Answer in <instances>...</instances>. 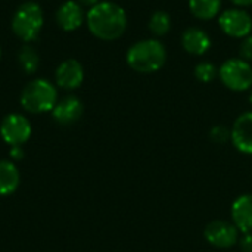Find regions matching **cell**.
<instances>
[{
	"mask_svg": "<svg viewBox=\"0 0 252 252\" xmlns=\"http://www.w3.org/2000/svg\"><path fill=\"white\" fill-rule=\"evenodd\" d=\"M86 24L96 38L114 41L126 32L128 18L123 6L114 1H99L87 10Z\"/></svg>",
	"mask_w": 252,
	"mask_h": 252,
	"instance_id": "obj_1",
	"label": "cell"
},
{
	"mask_svg": "<svg viewBox=\"0 0 252 252\" xmlns=\"http://www.w3.org/2000/svg\"><path fill=\"white\" fill-rule=\"evenodd\" d=\"M167 49L159 38H145L133 43L127 53V65L139 74H154L167 63Z\"/></svg>",
	"mask_w": 252,
	"mask_h": 252,
	"instance_id": "obj_2",
	"label": "cell"
},
{
	"mask_svg": "<svg viewBox=\"0 0 252 252\" xmlns=\"http://www.w3.org/2000/svg\"><path fill=\"white\" fill-rule=\"evenodd\" d=\"M58 103V90L55 84L44 78L30 81L21 93V106L30 114L52 112Z\"/></svg>",
	"mask_w": 252,
	"mask_h": 252,
	"instance_id": "obj_3",
	"label": "cell"
},
{
	"mask_svg": "<svg viewBox=\"0 0 252 252\" xmlns=\"http://www.w3.org/2000/svg\"><path fill=\"white\" fill-rule=\"evenodd\" d=\"M43 24H44L43 9L40 7V4L34 1L22 3L15 10L10 22L13 34L25 43H30L38 37Z\"/></svg>",
	"mask_w": 252,
	"mask_h": 252,
	"instance_id": "obj_4",
	"label": "cell"
},
{
	"mask_svg": "<svg viewBox=\"0 0 252 252\" xmlns=\"http://www.w3.org/2000/svg\"><path fill=\"white\" fill-rule=\"evenodd\" d=\"M219 78L232 92H250L252 89V65L242 58H230L219 68Z\"/></svg>",
	"mask_w": 252,
	"mask_h": 252,
	"instance_id": "obj_5",
	"label": "cell"
},
{
	"mask_svg": "<svg viewBox=\"0 0 252 252\" xmlns=\"http://www.w3.org/2000/svg\"><path fill=\"white\" fill-rule=\"evenodd\" d=\"M220 30L232 38H245L252 34V16L247 9L230 7L219 15Z\"/></svg>",
	"mask_w": 252,
	"mask_h": 252,
	"instance_id": "obj_6",
	"label": "cell"
},
{
	"mask_svg": "<svg viewBox=\"0 0 252 252\" xmlns=\"http://www.w3.org/2000/svg\"><path fill=\"white\" fill-rule=\"evenodd\" d=\"M241 232L232 221L227 220H213L204 229L205 241L219 250H227L238 245Z\"/></svg>",
	"mask_w": 252,
	"mask_h": 252,
	"instance_id": "obj_7",
	"label": "cell"
},
{
	"mask_svg": "<svg viewBox=\"0 0 252 252\" xmlns=\"http://www.w3.org/2000/svg\"><path fill=\"white\" fill-rule=\"evenodd\" d=\"M32 127L21 114H9L0 124V136L10 146H22L31 137Z\"/></svg>",
	"mask_w": 252,
	"mask_h": 252,
	"instance_id": "obj_8",
	"label": "cell"
},
{
	"mask_svg": "<svg viewBox=\"0 0 252 252\" xmlns=\"http://www.w3.org/2000/svg\"><path fill=\"white\" fill-rule=\"evenodd\" d=\"M230 142L238 152L252 155V111L238 115L230 128Z\"/></svg>",
	"mask_w": 252,
	"mask_h": 252,
	"instance_id": "obj_9",
	"label": "cell"
},
{
	"mask_svg": "<svg viewBox=\"0 0 252 252\" xmlns=\"http://www.w3.org/2000/svg\"><path fill=\"white\" fill-rule=\"evenodd\" d=\"M180 43L185 52L192 56H204L205 53L210 52L213 46V40L210 34L199 27L186 28L180 37Z\"/></svg>",
	"mask_w": 252,
	"mask_h": 252,
	"instance_id": "obj_10",
	"label": "cell"
},
{
	"mask_svg": "<svg viewBox=\"0 0 252 252\" xmlns=\"http://www.w3.org/2000/svg\"><path fill=\"white\" fill-rule=\"evenodd\" d=\"M55 80L63 90H75L83 84L84 68L77 59H66L56 68Z\"/></svg>",
	"mask_w": 252,
	"mask_h": 252,
	"instance_id": "obj_11",
	"label": "cell"
},
{
	"mask_svg": "<svg viewBox=\"0 0 252 252\" xmlns=\"http://www.w3.org/2000/svg\"><path fill=\"white\" fill-rule=\"evenodd\" d=\"M230 217L241 233L252 232V193H244L232 202Z\"/></svg>",
	"mask_w": 252,
	"mask_h": 252,
	"instance_id": "obj_12",
	"label": "cell"
},
{
	"mask_svg": "<svg viewBox=\"0 0 252 252\" xmlns=\"http://www.w3.org/2000/svg\"><path fill=\"white\" fill-rule=\"evenodd\" d=\"M83 111H84V106L78 97L66 96L55 105L52 111V117L56 123L62 126H69V124L77 123L81 118Z\"/></svg>",
	"mask_w": 252,
	"mask_h": 252,
	"instance_id": "obj_13",
	"label": "cell"
},
{
	"mask_svg": "<svg viewBox=\"0 0 252 252\" xmlns=\"http://www.w3.org/2000/svg\"><path fill=\"white\" fill-rule=\"evenodd\" d=\"M56 22L63 31H75L84 22L83 6L75 0H68L61 4L56 12Z\"/></svg>",
	"mask_w": 252,
	"mask_h": 252,
	"instance_id": "obj_14",
	"label": "cell"
},
{
	"mask_svg": "<svg viewBox=\"0 0 252 252\" xmlns=\"http://www.w3.org/2000/svg\"><path fill=\"white\" fill-rule=\"evenodd\" d=\"M21 183V174L16 165L9 161L3 159L0 161V195L9 196L16 192Z\"/></svg>",
	"mask_w": 252,
	"mask_h": 252,
	"instance_id": "obj_15",
	"label": "cell"
},
{
	"mask_svg": "<svg viewBox=\"0 0 252 252\" xmlns=\"http://www.w3.org/2000/svg\"><path fill=\"white\" fill-rule=\"evenodd\" d=\"M190 13L199 21H211L221 13L223 0H189Z\"/></svg>",
	"mask_w": 252,
	"mask_h": 252,
	"instance_id": "obj_16",
	"label": "cell"
},
{
	"mask_svg": "<svg viewBox=\"0 0 252 252\" xmlns=\"http://www.w3.org/2000/svg\"><path fill=\"white\" fill-rule=\"evenodd\" d=\"M148 28L155 38L167 35L171 30V16L165 10H155L148 22Z\"/></svg>",
	"mask_w": 252,
	"mask_h": 252,
	"instance_id": "obj_17",
	"label": "cell"
},
{
	"mask_svg": "<svg viewBox=\"0 0 252 252\" xmlns=\"http://www.w3.org/2000/svg\"><path fill=\"white\" fill-rule=\"evenodd\" d=\"M19 63L22 66V69L27 72V74H32L37 71L38 68V63H40V58H38V53L31 47V46H24L21 50H19Z\"/></svg>",
	"mask_w": 252,
	"mask_h": 252,
	"instance_id": "obj_18",
	"label": "cell"
},
{
	"mask_svg": "<svg viewBox=\"0 0 252 252\" xmlns=\"http://www.w3.org/2000/svg\"><path fill=\"white\" fill-rule=\"evenodd\" d=\"M193 74L198 81L208 84V83H213L219 77V68L210 61H202L195 66Z\"/></svg>",
	"mask_w": 252,
	"mask_h": 252,
	"instance_id": "obj_19",
	"label": "cell"
},
{
	"mask_svg": "<svg viewBox=\"0 0 252 252\" xmlns=\"http://www.w3.org/2000/svg\"><path fill=\"white\" fill-rule=\"evenodd\" d=\"M210 139L217 145H223L230 140V128L226 126H214L210 130Z\"/></svg>",
	"mask_w": 252,
	"mask_h": 252,
	"instance_id": "obj_20",
	"label": "cell"
},
{
	"mask_svg": "<svg viewBox=\"0 0 252 252\" xmlns=\"http://www.w3.org/2000/svg\"><path fill=\"white\" fill-rule=\"evenodd\" d=\"M239 58H242L247 62H252V34L242 38L239 46Z\"/></svg>",
	"mask_w": 252,
	"mask_h": 252,
	"instance_id": "obj_21",
	"label": "cell"
},
{
	"mask_svg": "<svg viewBox=\"0 0 252 252\" xmlns=\"http://www.w3.org/2000/svg\"><path fill=\"white\" fill-rule=\"evenodd\" d=\"M238 245L242 252H252V232L248 233H241Z\"/></svg>",
	"mask_w": 252,
	"mask_h": 252,
	"instance_id": "obj_22",
	"label": "cell"
},
{
	"mask_svg": "<svg viewBox=\"0 0 252 252\" xmlns=\"http://www.w3.org/2000/svg\"><path fill=\"white\" fill-rule=\"evenodd\" d=\"M9 157L15 161H19L24 158V149L21 146H10L9 149Z\"/></svg>",
	"mask_w": 252,
	"mask_h": 252,
	"instance_id": "obj_23",
	"label": "cell"
},
{
	"mask_svg": "<svg viewBox=\"0 0 252 252\" xmlns=\"http://www.w3.org/2000/svg\"><path fill=\"white\" fill-rule=\"evenodd\" d=\"M236 7H242V9H247V7H251L252 0H230Z\"/></svg>",
	"mask_w": 252,
	"mask_h": 252,
	"instance_id": "obj_24",
	"label": "cell"
},
{
	"mask_svg": "<svg viewBox=\"0 0 252 252\" xmlns=\"http://www.w3.org/2000/svg\"><path fill=\"white\" fill-rule=\"evenodd\" d=\"M81 6H89V7H93L94 4L99 3V0H77Z\"/></svg>",
	"mask_w": 252,
	"mask_h": 252,
	"instance_id": "obj_25",
	"label": "cell"
},
{
	"mask_svg": "<svg viewBox=\"0 0 252 252\" xmlns=\"http://www.w3.org/2000/svg\"><path fill=\"white\" fill-rule=\"evenodd\" d=\"M248 102L252 105V89L250 90V94H248Z\"/></svg>",
	"mask_w": 252,
	"mask_h": 252,
	"instance_id": "obj_26",
	"label": "cell"
},
{
	"mask_svg": "<svg viewBox=\"0 0 252 252\" xmlns=\"http://www.w3.org/2000/svg\"><path fill=\"white\" fill-rule=\"evenodd\" d=\"M0 58H1V49H0Z\"/></svg>",
	"mask_w": 252,
	"mask_h": 252,
	"instance_id": "obj_27",
	"label": "cell"
}]
</instances>
